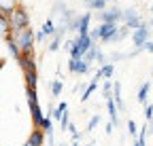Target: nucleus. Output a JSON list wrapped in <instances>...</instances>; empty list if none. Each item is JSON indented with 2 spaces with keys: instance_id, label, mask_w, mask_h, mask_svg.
Here are the masks:
<instances>
[{
  "instance_id": "obj_34",
  "label": "nucleus",
  "mask_w": 153,
  "mask_h": 146,
  "mask_svg": "<svg viewBox=\"0 0 153 146\" xmlns=\"http://www.w3.org/2000/svg\"><path fill=\"white\" fill-rule=\"evenodd\" d=\"M72 47H74V40H66V43H64V49H66L68 53L72 51Z\"/></svg>"
},
{
  "instance_id": "obj_2",
  "label": "nucleus",
  "mask_w": 153,
  "mask_h": 146,
  "mask_svg": "<svg viewBox=\"0 0 153 146\" xmlns=\"http://www.w3.org/2000/svg\"><path fill=\"white\" fill-rule=\"evenodd\" d=\"M15 36V40L19 45V49H22V53H34V45H36V32L32 28L28 30H22V32H17L13 34Z\"/></svg>"
},
{
  "instance_id": "obj_25",
  "label": "nucleus",
  "mask_w": 153,
  "mask_h": 146,
  "mask_svg": "<svg viewBox=\"0 0 153 146\" xmlns=\"http://www.w3.org/2000/svg\"><path fill=\"white\" fill-rule=\"evenodd\" d=\"M100 121H102V119H100V114H94V117L87 121V127H85V131H94L96 127L100 125Z\"/></svg>"
},
{
  "instance_id": "obj_19",
  "label": "nucleus",
  "mask_w": 153,
  "mask_h": 146,
  "mask_svg": "<svg viewBox=\"0 0 153 146\" xmlns=\"http://www.w3.org/2000/svg\"><path fill=\"white\" fill-rule=\"evenodd\" d=\"M24 79H26V87L28 89H36L38 87V72H26Z\"/></svg>"
},
{
  "instance_id": "obj_5",
  "label": "nucleus",
  "mask_w": 153,
  "mask_h": 146,
  "mask_svg": "<svg viewBox=\"0 0 153 146\" xmlns=\"http://www.w3.org/2000/svg\"><path fill=\"white\" fill-rule=\"evenodd\" d=\"M98 19H100V23H117L119 26V21H123V9H119L117 4H113L106 11L98 13Z\"/></svg>"
},
{
  "instance_id": "obj_3",
  "label": "nucleus",
  "mask_w": 153,
  "mask_h": 146,
  "mask_svg": "<svg viewBox=\"0 0 153 146\" xmlns=\"http://www.w3.org/2000/svg\"><path fill=\"white\" fill-rule=\"evenodd\" d=\"M149 40H151V26H149V23L140 26L138 30H134V32H132V45L136 47V49H134L130 55H136V53H140L143 47H145Z\"/></svg>"
},
{
  "instance_id": "obj_36",
  "label": "nucleus",
  "mask_w": 153,
  "mask_h": 146,
  "mask_svg": "<svg viewBox=\"0 0 153 146\" xmlns=\"http://www.w3.org/2000/svg\"><path fill=\"white\" fill-rule=\"evenodd\" d=\"M47 146H53V138H47Z\"/></svg>"
},
{
  "instance_id": "obj_33",
  "label": "nucleus",
  "mask_w": 153,
  "mask_h": 146,
  "mask_svg": "<svg viewBox=\"0 0 153 146\" xmlns=\"http://www.w3.org/2000/svg\"><path fill=\"white\" fill-rule=\"evenodd\" d=\"M143 51H147V53H151V55H153V40H149V43L143 47Z\"/></svg>"
},
{
  "instance_id": "obj_20",
  "label": "nucleus",
  "mask_w": 153,
  "mask_h": 146,
  "mask_svg": "<svg viewBox=\"0 0 153 146\" xmlns=\"http://www.w3.org/2000/svg\"><path fill=\"white\" fill-rule=\"evenodd\" d=\"M98 70H100V74H102L104 79H113V74H115V64H113V62H106V64L100 66Z\"/></svg>"
},
{
  "instance_id": "obj_7",
  "label": "nucleus",
  "mask_w": 153,
  "mask_h": 146,
  "mask_svg": "<svg viewBox=\"0 0 153 146\" xmlns=\"http://www.w3.org/2000/svg\"><path fill=\"white\" fill-rule=\"evenodd\" d=\"M123 26L134 32V30H138L140 26H145V21H143V17L138 15L136 9H126L123 11Z\"/></svg>"
},
{
  "instance_id": "obj_42",
  "label": "nucleus",
  "mask_w": 153,
  "mask_h": 146,
  "mask_svg": "<svg viewBox=\"0 0 153 146\" xmlns=\"http://www.w3.org/2000/svg\"><path fill=\"white\" fill-rule=\"evenodd\" d=\"M91 146H98V144H94V142H91Z\"/></svg>"
},
{
  "instance_id": "obj_11",
  "label": "nucleus",
  "mask_w": 153,
  "mask_h": 146,
  "mask_svg": "<svg viewBox=\"0 0 153 146\" xmlns=\"http://www.w3.org/2000/svg\"><path fill=\"white\" fill-rule=\"evenodd\" d=\"M4 43H7V49H9V53H11V57L15 59V62H19L22 59V49H19V45H17V40H15V36L11 34V36H7L4 38Z\"/></svg>"
},
{
  "instance_id": "obj_8",
  "label": "nucleus",
  "mask_w": 153,
  "mask_h": 146,
  "mask_svg": "<svg viewBox=\"0 0 153 146\" xmlns=\"http://www.w3.org/2000/svg\"><path fill=\"white\" fill-rule=\"evenodd\" d=\"M19 64V68H22L24 70V74H26V72H36V57H34V53H24V55H22V59H19L17 62Z\"/></svg>"
},
{
  "instance_id": "obj_38",
  "label": "nucleus",
  "mask_w": 153,
  "mask_h": 146,
  "mask_svg": "<svg viewBox=\"0 0 153 146\" xmlns=\"http://www.w3.org/2000/svg\"><path fill=\"white\" fill-rule=\"evenodd\" d=\"M70 146H81V144H79V142H72V144H70Z\"/></svg>"
},
{
  "instance_id": "obj_1",
  "label": "nucleus",
  "mask_w": 153,
  "mask_h": 146,
  "mask_svg": "<svg viewBox=\"0 0 153 146\" xmlns=\"http://www.w3.org/2000/svg\"><path fill=\"white\" fill-rule=\"evenodd\" d=\"M11 28H13V34L30 28V13H28V9L24 7V2L13 11V15H11Z\"/></svg>"
},
{
  "instance_id": "obj_14",
  "label": "nucleus",
  "mask_w": 153,
  "mask_h": 146,
  "mask_svg": "<svg viewBox=\"0 0 153 146\" xmlns=\"http://www.w3.org/2000/svg\"><path fill=\"white\" fill-rule=\"evenodd\" d=\"M106 108H108L111 123L117 127V125H119V108H117V104H115V100H113V98H111V100H106Z\"/></svg>"
},
{
  "instance_id": "obj_45",
  "label": "nucleus",
  "mask_w": 153,
  "mask_h": 146,
  "mask_svg": "<svg viewBox=\"0 0 153 146\" xmlns=\"http://www.w3.org/2000/svg\"><path fill=\"white\" fill-rule=\"evenodd\" d=\"M89 146H91V144H89Z\"/></svg>"
},
{
  "instance_id": "obj_32",
  "label": "nucleus",
  "mask_w": 153,
  "mask_h": 146,
  "mask_svg": "<svg viewBox=\"0 0 153 146\" xmlns=\"http://www.w3.org/2000/svg\"><path fill=\"white\" fill-rule=\"evenodd\" d=\"M126 55H123V53H113V55H111V62L115 64V62H119V59H123Z\"/></svg>"
},
{
  "instance_id": "obj_13",
  "label": "nucleus",
  "mask_w": 153,
  "mask_h": 146,
  "mask_svg": "<svg viewBox=\"0 0 153 146\" xmlns=\"http://www.w3.org/2000/svg\"><path fill=\"white\" fill-rule=\"evenodd\" d=\"M45 131L43 129H32V134L28 136V144L30 146H43L45 144Z\"/></svg>"
},
{
  "instance_id": "obj_29",
  "label": "nucleus",
  "mask_w": 153,
  "mask_h": 146,
  "mask_svg": "<svg viewBox=\"0 0 153 146\" xmlns=\"http://www.w3.org/2000/svg\"><path fill=\"white\" fill-rule=\"evenodd\" d=\"M89 38H91L96 45L100 43V28H98V26H96V28H91V32H89Z\"/></svg>"
},
{
  "instance_id": "obj_15",
  "label": "nucleus",
  "mask_w": 153,
  "mask_h": 146,
  "mask_svg": "<svg viewBox=\"0 0 153 146\" xmlns=\"http://www.w3.org/2000/svg\"><path fill=\"white\" fill-rule=\"evenodd\" d=\"M149 89H151V81H145L140 87H138V93H136V100L143 104V106H147V95H149Z\"/></svg>"
},
{
  "instance_id": "obj_24",
  "label": "nucleus",
  "mask_w": 153,
  "mask_h": 146,
  "mask_svg": "<svg viewBox=\"0 0 153 146\" xmlns=\"http://www.w3.org/2000/svg\"><path fill=\"white\" fill-rule=\"evenodd\" d=\"M41 129L47 134V138H53V134H55V131H53V121H51L49 117L45 119V123H43V127H41Z\"/></svg>"
},
{
  "instance_id": "obj_21",
  "label": "nucleus",
  "mask_w": 153,
  "mask_h": 146,
  "mask_svg": "<svg viewBox=\"0 0 153 146\" xmlns=\"http://www.w3.org/2000/svg\"><path fill=\"white\" fill-rule=\"evenodd\" d=\"M100 53H102V51H100V47H98V45H94V47H91V49L87 51V55H85L83 59H85V62H89V64H91L94 59L98 62V57H100Z\"/></svg>"
},
{
  "instance_id": "obj_10",
  "label": "nucleus",
  "mask_w": 153,
  "mask_h": 146,
  "mask_svg": "<svg viewBox=\"0 0 153 146\" xmlns=\"http://www.w3.org/2000/svg\"><path fill=\"white\" fill-rule=\"evenodd\" d=\"M89 23H91V13H83V15L79 17V28H76V36H89V32H91Z\"/></svg>"
},
{
  "instance_id": "obj_37",
  "label": "nucleus",
  "mask_w": 153,
  "mask_h": 146,
  "mask_svg": "<svg viewBox=\"0 0 153 146\" xmlns=\"http://www.w3.org/2000/svg\"><path fill=\"white\" fill-rule=\"evenodd\" d=\"M4 68V59H0V70H2Z\"/></svg>"
},
{
  "instance_id": "obj_31",
  "label": "nucleus",
  "mask_w": 153,
  "mask_h": 146,
  "mask_svg": "<svg viewBox=\"0 0 153 146\" xmlns=\"http://www.w3.org/2000/svg\"><path fill=\"white\" fill-rule=\"evenodd\" d=\"M128 34H130V28H126V26H123V28L119 30V34H117V43H119V40H123Z\"/></svg>"
},
{
  "instance_id": "obj_6",
  "label": "nucleus",
  "mask_w": 153,
  "mask_h": 146,
  "mask_svg": "<svg viewBox=\"0 0 153 146\" xmlns=\"http://www.w3.org/2000/svg\"><path fill=\"white\" fill-rule=\"evenodd\" d=\"M100 43H117V34H119V26L117 23H100Z\"/></svg>"
},
{
  "instance_id": "obj_9",
  "label": "nucleus",
  "mask_w": 153,
  "mask_h": 146,
  "mask_svg": "<svg viewBox=\"0 0 153 146\" xmlns=\"http://www.w3.org/2000/svg\"><path fill=\"white\" fill-rule=\"evenodd\" d=\"M68 70L74 72V74H87V72L91 70V66H89V62H85V59H70Z\"/></svg>"
},
{
  "instance_id": "obj_43",
  "label": "nucleus",
  "mask_w": 153,
  "mask_h": 146,
  "mask_svg": "<svg viewBox=\"0 0 153 146\" xmlns=\"http://www.w3.org/2000/svg\"><path fill=\"white\" fill-rule=\"evenodd\" d=\"M151 13H153V4H151Z\"/></svg>"
},
{
  "instance_id": "obj_39",
  "label": "nucleus",
  "mask_w": 153,
  "mask_h": 146,
  "mask_svg": "<svg viewBox=\"0 0 153 146\" xmlns=\"http://www.w3.org/2000/svg\"><path fill=\"white\" fill-rule=\"evenodd\" d=\"M60 146H68V144H66V142H60Z\"/></svg>"
},
{
  "instance_id": "obj_12",
  "label": "nucleus",
  "mask_w": 153,
  "mask_h": 146,
  "mask_svg": "<svg viewBox=\"0 0 153 146\" xmlns=\"http://www.w3.org/2000/svg\"><path fill=\"white\" fill-rule=\"evenodd\" d=\"M22 4V0H0V11H2L9 19H11V15H13V11Z\"/></svg>"
},
{
  "instance_id": "obj_40",
  "label": "nucleus",
  "mask_w": 153,
  "mask_h": 146,
  "mask_svg": "<svg viewBox=\"0 0 153 146\" xmlns=\"http://www.w3.org/2000/svg\"><path fill=\"white\" fill-rule=\"evenodd\" d=\"M22 146H30V144H28V142H26V144H22Z\"/></svg>"
},
{
  "instance_id": "obj_22",
  "label": "nucleus",
  "mask_w": 153,
  "mask_h": 146,
  "mask_svg": "<svg viewBox=\"0 0 153 146\" xmlns=\"http://www.w3.org/2000/svg\"><path fill=\"white\" fill-rule=\"evenodd\" d=\"M113 87H115L113 81H104V85H102V95H104V100H111V98H113Z\"/></svg>"
},
{
  "instance_id": "obj_17",
  "label": "nucleus",
  "mask_w": 153,
  "mask_h": 146,
  "mask_svg": "<svg viewBox=\"0 0 153 146\" xmlns=\"http://www.w3.org/2000/svg\"><path fill=\"white\" fill-rule=\"evenodd\" d=\"M41 32L45 34V38H53V36L57 34V28H55V23H53V19H45V23H43V28H41Z\"/></svg>"
},
{
  "instance_id": "obj_28",
  "label": "nucleus",
  "mask_w": 153,
  "mask_h": 146,
  "mask_svg": "<svg viewBox=\"0 0 153 146\" xmlns=\"http://www.w3.org/2000/svg\"><path fill=\"white\" fill-rule=\"evenodd\" d=\"M68 131H70V136H72V142H79V140H81V134H79V129H76L74 123L68 125Z\"/></svg>"
},
{
  "instance_id": "obj_4",
  "label": "nucleus",
  "mask_w": 153,
  "mask_h": 146,
  "mask_svg": "<svg viewBox=\"0 0 153 146\" xmlns=\"http://www.w3.org/2000/svg\"><path fill=\"white\" fill-rule=\"evenodd\" d=\"M96 43L89 38V36H76L74 38V47L70 51V59H83L87 55V51L94 47Z\"/></svg>"
},
{
  "instance_id": "obj_30",
  "label": "nucleus",
  "mask_w": 153,
  "mask_h": 146,
  "mask_svg": "<svg viewBox=\"0 0 153 146\" xmlns=\"http://www.w3.org/2000/svg\"><path fill=\"white\" fill-rule=\"evenodd\" d=\"M68 125H70V114L66 112V114L62 117V121H60V129H62V131H66V129H68Z\"/></svg>"
},
{
  "instance_id": "obj_16",
  "label": "nucleus",
  "mask_w": 153,
  "mask_h": 146,
  "mask_svg": "<svg viewBox=\"0 0 153 146\" xmlns=\"http://www.w3.org/2000/svg\"><path fill=\"white\" fill-rule=\"evenodd\" d=\"M108 2H111V0H89V2H85V7L100 13V11H106L108 9Z\"/></svg>"
},
{
  "instance_id": "obj_27",
  "label": "nucleus",
  "mask_w": 153,
  "mask_h": 146,
  "mask_svg": "<svg viewBox=\"0 0 153 146\" xmlns=\"http://www.w3.org/2000/svg\"><path fill=\"white\" fill-rule=\"evenodd\" d=\"M143 114H145V121H147V123H153V104H147V106H145Z\"/></svg>"
},
{
  "instance_id": "obj_41",
  "label": "nucleus",
  "mask_w": 153,
  "mask_h": 146,
  "mask_svg": "<svg viewBox=\"0 0 153 146\" xmlns=\"http://www.w3.org/2000/svg\"><path fill=\"white\" fill-rule=\"evenodd\" d=\"M149 26H151V28H153V19H151V23H149Z\"/></svg>"
},
{
  "instance_id": "obj_18",
  "label": "nucleus",
  "mask_w": 153,
  "mask_h": 146,
  "mask_svg": "<svg viewBox=\"0 0 153 146\" xmlns=\"http://www.w3.org/2000/svg\"><path fill=\"white\" fill-rule=\"evenodd\" d=\"M98 87H100V83H96V81H89V85L85 87L83 95H81V102H87V100L94 95V91H98Z\"/></svg>"
},
{
  "instance_id": "obj_26",
  "label": "nucleus",
  "mask_w": 153,
  "mask_h": 146,
  "mask_svg": "<svg viewBox=\"0 0 153 146\" xmlns=\"http://www.w3.org/2000/svg\"><path fill=\"white\" fill-rule=\"evenodd\" d=\"M128 131H130V136L132 138H136L140 131H138V125H136V121L134 119H128Z\"/></svg>"
},
{
  "instance_id": "obj_23",
  "label": "nucleus",
  "mask_w": 153,
  "mask_h": 146,
  "mask_svg": "<svg viewBox=\"0 0 153 146\" xmlns=\"http://www.w3.org/2000/svg\"><path fill=\"white\" fill-rule=\"evenodd\" d=\"M62 89H64V81H53V83H51V93H53V98H60V95H62Z\"/></svg>"
},
{
  "instance_id": "obj_35",
  "label": "nucleus",
  "mask_w": 153,
  "mask_h": 146,
  "mask_svg": "<svg viewBox=\"0 0 153 146\" xmlns=\"http://www.w3.org/2000/svg\"><path fill=\"white\" fill-rule=\"evenodd\" d=\"M100 79H104V76L100 74V70H96V74H94V79H91V81H96V83H100Z\"/></svg>"
},
{
  "instance_id": "obj_44",
  "label": "nucleus",
  "mask_w": 153,
  "mask_h": 146,
  "mask_svg": "<svg viewBox=\"0 0 153 146\" xmlns=\"http://www.w3.org/2000/svg\"><path fill=\"white\" fill-rule=\"evenodd\" d=\"M85 2H89V0H85Z\"/></svg>"
}]
</instances>
